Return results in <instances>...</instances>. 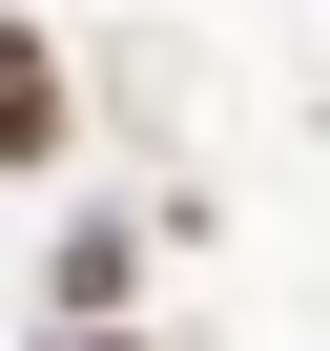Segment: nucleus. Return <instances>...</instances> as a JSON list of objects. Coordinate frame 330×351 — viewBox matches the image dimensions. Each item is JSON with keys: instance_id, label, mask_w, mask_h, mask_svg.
<instances>
[{"instance_id": "obj_2", "label": "nucleus", "mask_w": 330, "mask_h": 351, "mask_svg": "<svg viewBox=\"0 0 330 351\" xmlns=\"http://www.w3.org/2000/svg\"><path fill=\"white\" fill-rule=\"evenodd\" d=\"M124 269H144V228H62V330H124Z\"/></svg>"}, {"instance_id": "obj_3", "label": "nucleus", "mask_w": 330, "mask_h": 351, "mask_svg": "<svg viewBox=\"0 0 330 351\" xmlns=\"http://www.w3.org/2000/svg\"><path fill=\"white\" fill-rule=\"evenodd\" d=\"M42 351H144V330H42Z\"/></svg>"}, {"instance_id": "obj_1", "label": "nucleus", "mask_w": 330, "mask_h": 351, "mask_svg": "<svg viewBox=\"0 0 330 351\" xmlns=\"http://www.w3.org/2000/svg\"><path fill=\"white\" fill-rule=\"evenodd\" d=\"M0 165H62V42L0 21Z\"/></svg>"}]
</instances>
